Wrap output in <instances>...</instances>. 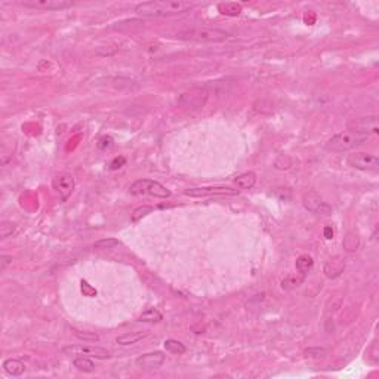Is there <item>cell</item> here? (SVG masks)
Returning <instances> with one entry per match:
<instances>
[{
	"label": "cell",
	"instance_id": "9c48e42d",
	"mask_svg": "<svg viewBox=\"0 0 379 379\" xmlns=\"http://www.w3.org/2000/svg\"><path fill=\"white\" fill-rule=\"evenodd\" d=\"M52 188L55 190V193L59 196V199L62 202H65L71 193L74 191V178L71 173L62 172L58 173L54 179H52Z\"/></svg>",
	"mask_w": 379,
	"mask_h": 379
},
{
	"label": "cell",
	"instance_id": "d6a6232c",
	"mask_svg": "<svg viewBox=\"0 0 379 379\" xmlns=\"http://www.w3.org/2000/svg\"><path fill=\"white\" fill-rule=\"evenodd\" d=\"M324 237H326L327 240H332V239H333V230H332L330 225H327L326 228H324Z\"/></svg>",
	"mask_w": 379,
	"mask_h": 379
},
{
	"label": "cell",
	"instance_id": "e0dca14e",
	"mask_svg": "<svg viewBox=\"0 0 379 379\" xmlns=\"http://www.w3.org/2000/svg\"><path fill=\"white\" fill-rule=\"evenodd\" d=\"M234 182H236L237 187L242 188V190H250V188H253L255 184H256V175H255L253 172H246V173L239 175V176L234 179Z\"/></svg>",
	"mask_w": 379,
	"mask_h": 379
},
{
	"label": "cell",
	"instance_id": "7a4b0ae2",
	"mask_svg": "<svg viewBox=\"0 0 379 379\" xmlns=\"http://www.w3.org/2000/svg\"><path fill=\"white\" fill-rule=\"evenodd\" d=\"M176 39L185 40V42H197V43H219L224 42L230 37L228 31H224L219 28H209V27H202V28H188L178 31L175 34Z\"/></svg>",
	"mask_w": 379,
	"mask_h": 379
},
{
	"label": "cell",
	"instance_id": "603a6c76",
	"mask_svg": "<svg viewBox=\"0 0 379 379\" xmlns=\"http://www.w3.org/2000/svg\"><path fill=\"white\" fill-rule=\"evenodd\" d=\"M17 231V225L11 221H3L2 225H0V239L6 240L8 237H11L14 233Z\"/></svg>",
	"mask_w": 379,
	"mask_h": 379
},
{
	"label": "cell",
	"instance_id": "7402d4cb",
	"mask_svg": "<svg viewBox=\"0 0 379 379\" xmlns=\"http://www.w3.org/2000/svg\"><path fill=\"white\" fill-rule=\"evenodd\" d=\"M116 246H120V242L117 239H101L98 242L94 243V247L98 249V250H107V249H114Z\"/></svg>",
	"mask_w": 379,
	"mask_h": 379
},
{
	"label": "cell",
	"instance_id": "30bf717a",
	"mask_svg": "<svg viewBox=\"0 0 379 379\" xmlns=\"http://www.w3.org/2000/svg\"><path fill=\"white\" fill-rule=\"evenodd\" d=\"M302 203H304L305 209L313 212V213H319V215H332V206L329 203H326L317 193L310 191L305 193L304 197H302Z\"/></svg>",
	"mask_w": 379,
	"mask_h": 379
},
{
	"label": "cell",
	"instance_id": "7c38bea8",
	"mask_svg": "<svg viewBox=\"0 0 379 379\" xmlns=\"http://www.w3.org/2000/svg\"><path fill=\"white\" fill-rule=\"evenodd\" d=\"M351 126L357 128V129H360L363 132H367V133H378L379 132V129H378V117L376 116L360 119V120L354 122Z\"/></svg>",
	"mask_w": 379,
	"mask_h": 379
},
{
	"label": "cell",
	"instance_id": "83f0119b",
	"mask_svg": "<svg viewBox=\"0 0 379 379\" xmlns=\"http://www.w3.org/2000/svg\"><path fill=\"white\" fill-rule=\"evenodd\" d=\"M326 350L324 348H320V347H316V348H307L305 350V356L307 357H324L326 356Z\"/></svg>",
	"mask_w": 379,
	"mask_h": 379
},
{
	"label": "cell",
	"instance_id": "4fadbf2b",
	"mask_svg": "<svg viewBox=\"0 0 379 379\" xmlns=\"http://www.w3.org/2000/svg\"><path fill=\"white\" fill-rule=\"evenodd\" d=\"M314 267V259L311 255L308 253H304V255H299L296 258V262H295V268L298 273H301L302 276H305L308 271H311V268Z\"/></svg>",
	"mask_w": 379,
	"mask_h": 379
},
{
	"label": "cell",
	"instance_id": "484cf974",
	"mask_svg": "<svg viewBox=\"0 0 379 379\" xmlns=\"http://www.w3.org/2000/svg\"><path fill=\"white\" fill-rule=\"evenodd\" d=\"M359 246V240L353 236V234H348L344 240V247L348 250V252H354Z\"/></svg>",
	"mask_w": 379,
	"mask_h": 379
},
{
	"label": "cell",
	"instance_id": "6da1fadb",
	"mask_svg": "<svg viewBox=\"0 0 379 379\" xmlns=\"http://www.w3.org/2000/svg\"><path fill=\"white\" fill-rule=\"evenodd\" d=\"M194 3L184 2V0H154V2H144L135 6V14L139 17H173L188 12Z\"/></svg>",
	"mask_w": 379,
	"mask_h": 379
},
{
	"label": "cell",
	"instance_id": "5b68a950",
	"mask_svg": "<svg viewBox=\"0 0 379 379\" xmlns=\"http://www.w3.org/2000/svg\"><path fill=\"white\" fill-rule=\"evenodd\" d=\"M188 197H216V196H237L239 190L231 187H197L188 188L184 191Z\"/></svg>",
	"mask_w": 379,
	"mask_h": 379
},
{
	"label": "cell",
	"instance_id": "3957f363",
	"mask_svg": "<svg viewBox=\"0 0 379 379\" xmlns=\"http://www.w3.org/2000/svg\"><path fill=\"white\" fill-rule=\"evenodd\" d=\"M369 136H370V133L350 126L347 131L332 136L326 147L332 151H339V153H342V151H348V150L356 148L357 145L363 144L364 141L369 139Z\"/></svg>",
	"mask_w": 379,
	"mask_h": 379
},
{
	"label": "cell",
	"instance_id": "f546056e",
	"mask_svg": "<svg viewBox=\"0 0 379 379\" xmlns=\"http://www.w3.org/2000/svg\"><path fill=\"white\" fill-rule=\"evenodd\" d=\"M82 290L86 296H95L96 295V290L86 282V280H82Z\"/></svg>",
	"mask_w": 379,
	"mask_h": 379
},
{
	"label": "cell",
	"instance_id": "cb8c5ba5",
	"mask_svg": "<svg viewBox=\"0 0 379 379\" xmlns=\"http://www.w3.org/2000/svg\"><path fill=\"white\" fill-rule=\"evenodd\" d=\"M73 333L77 336L79 339H83V341H89V342H98L99 341V336L95 333V332H86V330H77V329H73Z\"/></svg>",
	"mask_w": 379,
	"mask_h": 379
},
{
	"label": "cell",
	"instance_id": "f1b7e54d",
	"mask_svg": "<svg viewBox=\"0 0 379 379\" xmlns=\"http://www.w3.org/2000/svg\"><path fill=\"white\" fill-rule=\"evenodd\" d=\"M125 163H126V159H125V157H116L114 160L110 163V169H111V171H117V169H120L122 166H125Z\"/></svg>",
	"mask_w": 379,
	"mask_h": 379
},
{
	"label": "cell",
	"instance_id": "4dcf8cb0",
	"mask_svg": "<svg viewBox=\"0 0 379 379\" xmlns=\"http://www.w3.org/2000/svg\"><path fill=\"white\" fill-rule=\"evenodd\" d=\"M98 147H99L101 150L111 148V147H113V139H111L110 136H104V138H101V139H99V142H98Z\"/></svg>",
	"mask_w": 379,
	"mask_h": 379
},
{
	"label": "cell",
	"instance_id": "8992f818",
	"mask_svg": "<svg viewBox=\"0 0 379 379\" xmlns=\"http://www.w3.org/2000/svg\"><path fill=\"white\" fill-rule=\"evenodd\" d=\"M348 165L363 172H376L379 169V159L369 153H354L347 159Z\"/></svg>",
	"mask_w": 379,
	"mask_h": 379
},
{
	"label": "cell",
	"instance_id": "4316f807",
	"mask_svg": "<svg viewBox=\"0 0 379 379\" xmlns=\"http://www.w3.org/2000/svg\"><path fill=\"white\" fill-rule=\"evenodd\" d=\"M302 280H298V279H295V277H286V279H283L282 280V287L283 289H286V290H290V289H293V287H296V286H299V283H301Z\"/></svg>",
	"mask_w": 379,
	"mask_h": 379
},
{
	"label": "cell",
	"instance_id": "277c9868",
	"mask_svg": "<svg viewBox=\"0 0 379 379\" xmlns=\"http://www.w3.org/2000/svg\"><path fill=\"white\" fill-rule=\"evenodd\" d=\"M129 193L133 196H151L159 199L171 197V191L157 181L153 179H138L129 187Z\"/></svg>",
	"mask_w": 379,
	"mask_h": 379
},
{
	"label": "cell",
	"instance_id": "d6986e66",
	"mask_svg": "<svg viewBox=\"0 0 379 379\" xmlns=\"http://www.w3.org/2000/svg\"><path fill=\"white\" fill-rule=\"evenodd\" d=\"M163 347H165L166 351H169L172 354H178V356H181V354H184L187 351L185 345L182 342H179V341H176V339H166L163 342Z\"/></svg>",
	"mask_w": 379,
	"mask_h": 379
},
{
	"label": "cell",
	"instance_id": "52a82bcc",
	"mask_svg": "<svg viewBox=\"0 0 379 379\" xmlns=\"http://www.w3.org/2000/svg\"><path fill=\"white\" fill-rule=\"evenodd\" d=\"M62 353L67 356H91L95 359H110L111 354L108 350L102 348V347H96V345H67L62 348Z\"/></svg>",
	"mask_w": 379,
	"mask_h": 379
},
{
	"label": "cell",
	"instance_id": "ac0fdd59",
	"mask_svg": "<svg viewBox=\"0 0 379 379\" xmlns=\"http://www.w3.org/2000/svg\"><path fill=\"white\" fill-rule=\"evenodd\" d=\"M218 11H219L222 15H227V17H237V15L242 14V5L231 3V2L219 3V5H218Z\"/></svg>",
	"mask_w": 379,
	"mask_h": 379
},
{
	"label": "cell",
	"instance_id": "1f68e13d",
	"mask_svg": "<svg viewBox=\"0 0 379 379\" xmlns=\"http://www.w3.org/2000/svg\"><path fill=\"white\" fill-rule=\"evenodd\" d=\"M12 262V258L11 256H8V255H2V265H0V270H5L6 268V265L8 264H11Z\"/></svg>",
	"mask_w": 379,
	"mask_h": 379
},
{
	"label": "cell",
	"instance_id": "8fae6325",
	"mask_svg": "<svg viewBox=\"0 0 379 379\" xmlns=\"http://www.w3.org/2000/svg\"><path fill=\"white\" fill-rule=\"evenodd\" d=\"M166 360V356L162 351H154V353H147L142 354L136 359V366L141 369H159Z\"/></svg>",
	"mask_w": 379,
	"mask_h": 379
},
{
	"label": "cell",
	"instance_id": "44dd1931",
	"mask_svg": "<svg viewBox=\"0 0 379 379\" xmlns=\"http://www.w3.org/2000/svg\"><path fill=\"white\" fill-rule=\"evenodd\" d=\"M163 319L162 313L157 311L156 308H150L147 311H144L141 316H139V322H144V323H157Z\"/></svg>",
	"mask_w": 379,
	"mask_h": 379
},
{
	"label": "cell",
	"instance_id": "9a60e30c",
	"mask_svg": "<svg viewBox=\"0 0 379 379\" xmlns=\"http://www.w3.org/2000/svg\"><path fill=\"white\" fill-rule=\"evenodd\" d=\"M145 336H147L145 332H128L117 338V344L119 345H133V344H138Z\"/></svg>",
	"mask_w": 379,
	"mask_h": 379
},
{
	"label": "cell",
	"instance_id": "5bb4252c",
	"mask_svg": "<svg viewBox=\"0 0 379 379\" xmlns=\"http://www.w3.org/2000/svg\"><path fill=\"white\" fill-rule=\"evenodd\" d=\"M3 369L11 376H19L25 372V366L18 359H8L3 361Z\"/></svg>",
	"mask_w": 379,
	"mask_h": 379
},
{
	"label": "cell",
	"instance_id": "ba28073f",
	"mask_svg": "<svg viewBox=\"0 0 379 379\" xmlns=\"http://www.w3.org/2000/svg\"><path fill=\"white\" fill-rule=\"evenodd\" d=\"M19 3L24 8L37 11H64L73 6L70 0H22Z\"/></svg>",
	"mask_w": 379,
	"mask_h": 379
},
{
	"label": "cell",
	"instance_id": "2e32d148",
	"mask_svg": "<svg viewBox=\"0 0 379 379\" xmlns=\"http://www.w3.org/2000/svg\"><path fill=\"white\" fill-rule=\"evenodd\" d=\"M73 366L77 369V370L86 372V373H92V372L95 370L94 361H92L89 357H86V356H77V357H74V359H73Z\"/></svg>",
	"mask_w": 379,
	"mask_h": 379
},
{
	"label": "cell",
	"instance_id": "ffe728a7",
	"mask_svg": "<svg viewBox=\"0 0 379 379\" xmlns=\"http://www.w3.org/2000/svg\"><path fill=\"white\" fill-rule=\"evenodd\" d=\"M344 271V264L339 261H329L324 267V273L327 277H336Z\"/></svg>",
	"mask_w": 379,
	"mask_h": 379
},
{
	"label": "cell",
	"instance_id": "d4e9b609",
	"mask_svg": "<svg viewBox=\"0 0 379 379\" xmlns=\"http://www.w3.org/2000/svg\"><path fill=\"white\" fill-rule=\"evenodd\" d=\"M153 210H154L153 206H147V205H144V206H141V208H138V209L133 210V213H132V221L136 222V221H139L141 218H144V216H147L148 213H151Z\"/></svg>",
	"mask_w": 379,
	"mask_h": 379
}]
</instances>
